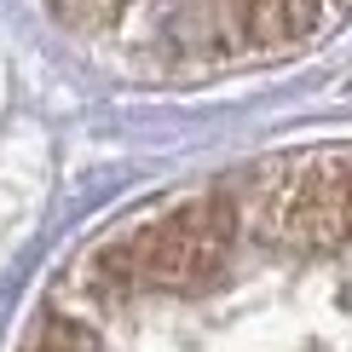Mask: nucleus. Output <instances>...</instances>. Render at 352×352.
I'll return each instance as SVG.
<instances>
[{
    "label": "nucleus",
    "instance_id": "20e7f679",
    "mask_svg": "<svg viewBox=\"0 0 352 352\" xmlns=\"http://www.w3.org/2000/svg\"><path fill=\"white\" fill-rule=\"evenodd\" d=\"M29 352H98V335L87 324H76V318H52V324L35 335Z\"/></svg>",
    "mask_w": 352,
    "mask_h": 352
},
{
    "label": "nucleus",
    "instance_id": "39448f33",
    "mask_svg": "<svg viewBox=\"0 0 352 352\" xmlns=\"http://www.w3.org/2000/svg\"><path fill=\"white\" fill-rule=\"evenodd\" d=\"M346 237H352V219H346Z\"/></svg>",
    "mask_w": 352,
    "mask_h": 352
},
{
    "label": "nucleus",
    "instance_id": "f257e3e1",
    "mask_svg": "<svg viewBox=\"0 0 352 352\" xmlns=\"http://www.w3.org/2000/svg\"><path fill=\"white\" fill-rule=\"evenodd\" d=\"M231 243H237V208L226 197H202L173 208L168 219L144 226L133 243H127V266H133V283L151 289H197L226 266Z\"/></svg>",
    "mask_w": 352,
    "mask_h": 352
},
{
    "label": "nucleus",
    "instance_id": "f03ea898",
    "mask_svg": "<svg viewBox=\"0 0 352 352\" xmlns=\"http://www.w3.org/2000/svg\"><path fill=\"white\" fill-rule=\"evenodd\" d=\"M277 219H283V237L300 248H335L346 237L352 219V168L346 162H318L306 168L289 197L277 202Z\"/></svg>",
    "mask_w": 352,
    "mask_h": 352
},
{
    "label": "nucleus",
    "instance_id": "7ed1b4c3",
    "mask_svg": "<svg viewBox=\"0 0 352 352\" xmlns=\"http://www.w3.org/2000/svg\"><path fill=\"white\" fill-rule=\"evenodd\" d=\"M324 18V0H243V23L260 47H289L306 41Z\"/></svg>",
    "mask_w": 352,
    "mask_h": 352
}]
</instances>
